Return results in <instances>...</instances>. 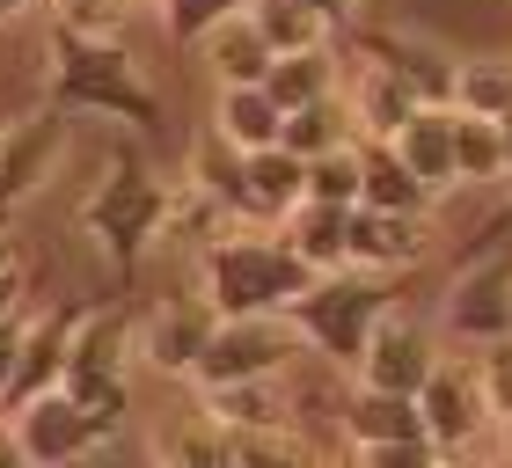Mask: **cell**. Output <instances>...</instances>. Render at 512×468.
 Wrapping results in <instances>:
<instances>
[{
    "label": "cell",
    "mask_w": 512,
    "mask_h": 468,
    "mask_svg": "<svg viewBox=\"0 0 512 468\" xmlns=\"http://www.w3.org/2000/svg\"><path fill=\"white\" fill-rule=\"evenodd\" d=\"M44 103H59L66 117H110V125H132V132L161 125V96L125 52V37H74L59 22H52V44H44Z\"/></svg>",
    "instance_id": "cell-1"
},
{
    "label": "cell",
    "mask_w": 512,
    "mask_h": 468,
    "mask_svg": "<svg viewBox=\"0 0 512 468\" xmlns=\"http://www.w3.org/2000/svg\"><path fill=\"white\" fill-rule=\"evenodd\" d=\"M315 264L300 256L278 227H227L213 249L198 256V293L220 315H293V300L308 293Z\"/></svg>",
    "instance_id": "cell-2"
},
{
    "label": "cell",
    "mask_w": 512,
    "mask_h": 468,
    "mask_svg": "<svg viewBox=\"0 0 512 468\" xmlns=\"http://www.w3.org/2000/svg\"><path fill=\"white\" fill-rule=\"evenodd\" d=\"M388 308H395V278L388 271L337 264V271H315L308 278V293L293 300V322H300V337H308V351L322 366L359 373V359H366V344H374Z\"/></svg>",
    "instance_id": "cell-3"
},
{
    "label": "cell",
    "mask_w": 512,
    "mask_h": 468,
    "mask_svg": "<svg viewBox=\"0 0 512 468\" xmlns=\"http://www.w3.org/2000/svg\"><path fill=\"white\" fill-rule=\"evenodd\" d=\"M161 213H169V183H161L154 169H147V154L139 147H110V161H103V176H96V191L81 198V234L96 242L110 264H139L154 242H161Z\"/></svg>",
    "instance_id": "cell-4"
},
{
    "label": "cell",
    "mask_w": 512,
    "mask_h": 468,
    "mask_svg": "<svg viewBox=\"0 0 512 468\" xmlns=\"http://www.w3.org/2000/svg\"><path fill=\"white\" fill-rule=\"evenodd\" d=\"M300 359H315L293 315H220L213 344L191 373V388H220V381H256V373H293Z\"/></svg>",
    "instance_id": "cell-5"
},
{
    "label": "cell",
    "mask_w": 512,
    "mask_h": 468,
    "mask_svg": "<svg viewBox=\"0 0 512 468\" xmlns=\"http://www.w3.org/2000/svg\"><path fill=\"white\" fill-rule=\"evenodd\" d=\"M110 439H118V432H110L103 417L81 403V395H66V388L37 395V403H22V410L8 417V447H15V461H37V468H59V461L103 454Z\"/></svg>",
    "instance_id": "cell-6"
},
{
    "label": "cell",
    "mask_w": 512,
    "mask_h": 468,
    "mask_svg": "<svg viewBox=\"0 0 512 468\" xmlns=\"http://www.w3.org/2000/svg\"><path fill=\"white\" fill-rule=\"evenodd\" d=\"M417 403H425V425H432V439H439V454H447V461H469L483 447V432L498 425L476 359H439L432 381L417 388Z\"/></svg>",
    "instance_id": "cell-7"
},
{
    "label": "cell",
    "mask_w": 512,
    "mask_h": 468,
    "mask_svg": "<svg viewBox=\"0 0 512 468\" xmlns=\"http://www.w3.org/2000/svg\"><path fill=\"white\" fill-rule=\"evenodd\" d=\"M66 139H74V125H66L59 103L30 110L22 125H8V154H0V205L8 213H22L30 198H44L66 169Z\"/></svg>",
    "instance_id": "cell-8"
},
{
    "label": "cell",
    "mask_w": 512,
    "mask_h": 468,
    "mask_svg": "<svg viewBox=\"0 0 512 468\" xmlns=\"http://www.w3.org/2000/svg\"><path fill=\"white\" fill-rule=\"evenodd\" d=\"M439 330L461 337V344H498L512 337V256H483L439 293Z\"/></svg>",
    "instance_id": "cell-9"
},
{
    "label": "cell",
    "mask_w": 512,
    "mask_h": 468,
    "mask_svg": "<svg viewBox=\"0 0 512 468\" xmlns=\"http://www.w3.org/2000/svg\"><path fill=\"white\" fill-rule=\"evenodd\" d=\"M213 330H220V308L205 293H191V300H161V308L139 322V359H147L154 373H169V381H191L198 373V359H205V344H213Z\"/></svg>",
    "instance_id": "cell-10"
},
{
    "label": "cell",
    "mask_w": 512,
    "mask_h": 468,
    "mask_svg": "<svg viewBox=\"0 0 512 468\" xmlns=\"http://www.w3.org/2000/svg\"><path fill=\"white\" fill-rule=\"evenodd\" d=\"M352 44H359V59L395 66V74H403L425 103H454V88H461V59H454V52H439L432 37H417V30H388V22H359Z\"/></svg>",
    "instance_id": "cell-11"
},
{
    "label": "cell",
    "mask_w": 512,
    "mask_h": 468,
    "mask_svg": "<svg viewBox=\"0 0 512 468\" xmlns=\"http://www.w3.org/2000/svg\"><path fill=\"white\" fill-rule=\"evenodd\" d=\"M74 330H81V308H37L30 330H22V359H15V381H8V403L0 417H15L22 403L52 395L66 381V359H74Z\"/></svg>",
    "instance_id": "cell-12"
},
{
    "label": "cell",
    "mask_w": 512,
    "mask_h": 468,
    "mask_svg": "<svg viewBox=\"0 0 512 468\" xmlns=\"http://www.w3.org/2000/svg\"><path fill=\"white\" fill-rule=\"evenodd\" d=\"M432 256V213H388V205H352V264L403 278Z\"/></svg>",
    "instance_id": "cell-13"
},
{
    "label": "cell",
    "mask_w": 512,
    "mask_h": 468,
    "mask_svg": "<svg viewBox=\"0 0 512 468\" xmlns=\"http://www.w3.org/2000/svg\"><path fill=\"white\" fill-rule=\"evenodd\" d=\"M432 366H439L432 330H417L403 308H388V315H381V330H374V344H366V359H359V381H366V388L417 395V388L432 381Z\"/></svg>",
    "instance_id": "cell-14"
},
{
    "label": "cell",
    "mask_w": 512,
    "mask_h": 468,
    "mask_svg": "<svg viewBox=\"0 0 512 468\" xmlns=\"http://www.w3.org/2000/svg\"><path fill=\"white\" fill-rule=\"evenodd\" d=\"M337 425H344V439H352V454H359V447H395V439H432V425H425V403H417V395L366 388V381H359L352 395H344Z\"/></svg>",
    "instance_id": "cell-15"
},
{
    "label": "cell",
    "mask_w": 512,
    "mask_h": 468,
    "mask_svg": "<svg viewBox=\"0 0 512 468\" xmlns=\"http://www.w3.org/2000/svg\"><path fill=\"white\" fill-rule=\"evenodd\" d=\"M344 96H352L366 139H395L417 110H425V96H417V88L395 74V66H381V59H359L352 74H344Z\"/></svg>",
    "instance_id": "cell-16"
},
{
    "label": "cell",
    "mask_w": 512,
    "mask_h": 468,
    "mask_svg": "<svg viewBox=\"0 0 512 468\" xmlns=\"http://www.w3.org/2000/svg\"><path fill=\"white\" fill-rule=\"evenodd\" d=\"M308 198V154H293L286 139L278 147L249 154V220L242 227H286V213Z\"/></svg>",
    "instance_id": "cell-17"
},
{
    "label": "cell",
    "mask_w": 512,
    "mask_h": 468,
    "mask_svg": "<svg viewBox=\"0 0 512 468\" xmlns=\"http://www.w3.org/2000/svg\"><path fill=\"white\" fill-rule=\"evenodd\" d=\"M395 147H403V161H410V169L432 183L439 198H447V191H461V154H454V103H425V110H417L403 132H395Z\"/></svg>",
    "instance_id": "cell-18"
},
{
    "label": "cell",
    "mask_w": 512,
    "mask_h": 468,
    "mask_svg": "<svg viewBox=\"0 0 512 468\" xmlns=\"http://www.w3.org/2000/svg\"><path fill=\"white\" fill-rule=\"evenodd\" d=\"M359 161H366L359 205H388V213H432V205H439V191L403 161V147H395V139H359Z\"/></svg>",
    "instance_id": "cell-19"
},
{
    "label": "cell",
    "mask_w": 512,
    "mask_h": 468,
    "mask_svg": "<svg viewBox=\"0 0 512 468\" xmlns=\"http://www.w3.org/2000/svg\"><path fill=\"white\" fill-rule=\"evenodd\" d=\"M213 132L235 139L242 154L278 147V132H286V103H278L264 81H235V88H220V103H213Z\"/></svg>",
    "instance_id": "cell-20"
},
{
    "label": "cell",
    "mask_w": 512,
    "mask_h": 468,
    "mask_svg": "<svg viewBox=\"0 0 512 468\" xmlns=\"http://www.w3.org/2000/svg\"><path fill=\"white\" fill-rule=\"evenodd\" d=\"M198 52H205V66H213V81H220V88H235V81H264L271 66H278L271 37L256 30V15H227L220 30H205V37H198Z\"/></svg>",
    "instance_id": "cell-21"
},
{
    "label": "cell",
    "mask_w": 512,
    "mask_h": 468,
    "mask_svg": "<svg viewBox=\"0 0 512 468\" xmlns=\"http://www.w3.org/2000/svg\"><path fill=\"white\" fill-rule=\"evenodd\" d=\"M286 242L308 256L315 271H337V264H352V205H330V198H300L293 213H286Z\"/></svg>",
    "instance_id": "cell-22"
},
{
    "label": "cell",
    "mask_w": 512,
    "mask_h": 468,
    "mask_svg": "<svg viewBox=\"0 0 512 468\" xmlns=\"http://www.w3.org/2000/svg\"><path fill=\"white\" fill-rule=\"evenodd\" d=\"M227 227H235V213H227V205H220L213 191H205V183H191V176L169 183V213H161V242H169V249L205 256Z\"/></svg>",
    "instance_id": "cell-23"
},
{
    "label": "cell",
    "mask_w": 512,
    "mask_h": 468,
    "mask_svg": "<svg viewBox=\"0 0 512 468\" xmlns=\"http://www.w3.org/2000/svg\"><path fill=\"white\" fill-rule=\"evenodd\" d=\"M286 139L293 154H330V147H352V139H366L359 132V110H352V96L344 88H330V96H315V103H300V110H286Z\"/></svg>",
    "instance_id": "cell-24"
},
{
    "label": "cell",
    "mask_w": 512,
    "mask_h": 468,
    "mask_svg": "<svg viewBox=\"0 0 512 468\" xmlns=\"http://www.w3.org/2000/svg\"><path fill=\"white\" fill-rule=\"evenodd\" d=\"M454 154H461V191L512 183V169H505V125H498V117L454 103Z\"/></svg>",
    "instance_id": "cell-25"
},
{
    "label": "cell",
    "mask_w": 512,
    "mask_h": 468,
    "mask_svg": "<svg viewBox=\"0 0 512 468\" xmlns=\"http://www.w3.org/2000/svg\"><path fill=\"white\" fill-rule=\"evenodd\" d=\"M264 88H271L286 110H300V103H315V96H330V88H344V66H337L330 44H315V52H278V66L264 74Z\"/></svg>",
    "instance_id": "cell-26"
},
{
    "label": "cell",
    "mask_w": 512,
    "mask_h": 468,
    "mask_svg": "<svg viewBox=\"0 0 512 468\" xmlns=\"http://www.w3.org/2000/svg\"><path fill=\"white\" fill-rule=\"evenodd\" d=\"M154 461H220L227 468V425L213 410H176V417H161V432H154Z\"/></svg>",
    "instance_id": "cell-27"
},
{
    "label": "cell",
    "mask_w": 512,
    "mask_h": 468,
    "mask_svg": "<svg viewBox=\"0 0 512 468\" xmlns=\"http://www.w3.org/2000/svg\"><path fill=\"white\" fill-rule=\"evenodd\" d=\"M256 30L271 37V52H315V44H337V22L308 8V0H256Z\"/></svg>",
    "instance_id": "cell-28"
},
{
    "label": "cell",
    "mask_w": 512,
    "mask_h": 468,
    "mask_svg": "<svg viewBox=\"0 0 512 468\" xmlns=\"http://www.w3.org/2000/svg\"><path fill=\"white\" fill-rule=\"evenodd\" d=\"M366 191V161H359V139L352 147H330L308 161V198H330V205H359Z\"/></svg>",
    "instance_id": "cell-29"
},
{
    "label": "cell",
    "mask_w": 512,
    "mask_h": 468,
    "mask_svg": "<svg viewBox=\"0 0 512 468\" xmlns=\"http://www.w3.org/2000/svg\"><path fill=\"white\" fill-rule=\"evenodd\" d=\"M454 103L461 110H483V117H505L512 110V59H461Z\"/></svg>",
    "instance_id": "cell-30"
},
{
    "label": "cell",
    "mask_w": 512,
    "mask_h": 468,
    "mask_svg": "<svg viewBox=\"0 0 512 468\" xmlns=\"http://www.w3.org/2000/svg\"><path fill=\"white\" fill-rule=\"evenodd\" d=\"M161 8V30H169V44H198L205 30H220L227 15H249L256 0H154Z\"/></svg>",
    "instance_id": "cell-31"
},
{
    "label": "cell",
    "mask_w": 512,
    "mask_h": 468,
    "mask_svg": "<svg viewBox=\"0 0 512 468\" xmlns=\"http://www.w3.org/2000/svg\"><path fill=\"white\" fill-rule=\"evenodd\" d=\"M52 8H59V30H74V37H125V22H132L125 0H52Z\"/></svg>",
    "instance_id": "cell-32"
},
{
    "label": "cell",
    "mask_w": 512,
    "mask_h": 468,
    "mask_svg": "<svg viewBox=\"0 0 512 468\" xmlns=\"http://www.w3.org/2000/svg\"><path fill=\"white\" fill-rule=\"evenodd\" d=\"M476 373H483V395H491V417L505 425V417H512V337H498V344H483V359H476Z\"/></svg>",
    "instance_id": "cell-33"
},
{
    "label": "cell",
    "mask_w": 512,
    "mask_h": 468,
    "mask_svg": "<svg viewBox=\"0 0 512 468\" xmlns=\"http://www.w3.org/2000/svg\"><path fill=\"white\" fill-rule=\"evenodd\" d=\"M22 330H30V315L0 322V403H8V381H15V359H22Z\"/></svg>",
    "instance_id": "cell-34"
},
{
    "label": "cell",
    "mask_w": 512,
    "mask_h": 468,
    "mask_svg": "<svg viewBox=\"0 0 512 468\" xmlns=\"http://www.w3.org/2000/svg\"><path fill=\"white\" fill-rule=\"evenodd\" d=\"M22 286H30V271H22V264L0 271V322H15V315H22Z\"/></svg>",
    "instance_id": "cell-35"
},
{
    "label": "cell",
    "mask_w": 512,
    "mask_h": 468,
    "mask_svg": "<svg viewBox=\"0 0 512 468\" xmlns=\"http://www.w3.org/2000/svg\"><path fill=\"white\" fill-rule=\"evenodd\" d=\"M308 8H322L337 30H359V22H366V0H308Z\"/></svg>",
    "instance_id": "cell-36"
},
{
    "label": "cell",
    "mask_w": 512,
    "mask_h": 468,
    "mask_svg": "<svg viewBox=\"0 0 512 468\" xmlns=\"http://www.w3.org/2000/svg\"><path fill=\"white\" fill-rule=\"evenodd\" d=\"M22 15V0H0V30H8V22Z\"/></svg>",
    "instance_id": "cell-37"
},
{
    "label": "cell",
    "mask_w": 512,
    "mask_h": 468,
    "mask_svg": "<svg viewBox=\"0 0 512 468\" xmlns=\"http://www.w3.org/2000/svg\"><path fill=\"white\" fill-rule=\"evenodd\" d=\"M498 125H505V169H512V110L498 117Z\"/></svg>",
    "instance_id": "cell-38"
},
{
    "label": "cell",
    "mask_w": 512,
    "mask_h": 468,
    "mask_svg": "<svg viewBox=\"0 0 512 468\" xmlns=\"http://www.w3.org/2000/svg\"><path fill=\"white\" fill-rule=\"evenodd\" d=\"M498 432H505V454H512V417H505V425H498Z\"/></svg>",
    "instance_id": "cell-39"
},
{
    "label": "cell",
    "mask_w": 512,
    "mask_h": 468,
    "mask_svg": "<svg viewBox=\"0 0 512 468\" xmlns=\"http://www.w3.org/2000/svg\"><path fill=\"white\" fill-rule=\"evenodd\" d=\"M0 154H8V125H0Z\"/></svg>",
    "instance_id": "cell-40"
},
{
    "label": "cell",
    "mask_w": 512,
    "mask_h": 468,
    "mask_svg": "<svg viewBox=\"0 0 512 468\" xmlns=\"http://www.w3.org/2000/svg\"><path fill=\"white\" fill-rule=\"evenodd\" d=\"M22 8H37V0H22Z\"/></svg>",
    "instance_id": "cell-41"
}]
</instances>
